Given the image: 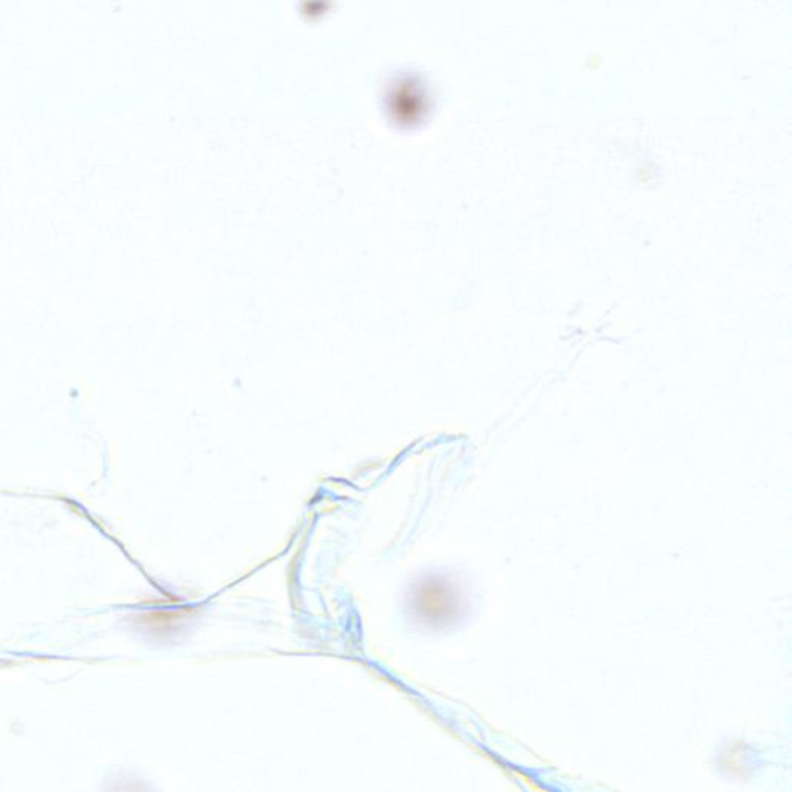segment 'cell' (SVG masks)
Here are the masks:
<instances>
[{
  "label": "cell",
  "instance_id": "cell-1",
  "mask_svg": "<svg viewBox=\"0 0 792 792\" xmlns=\"http://www.w3.org/2000/svg\"><path fill=\"white\" fill-rule=\"evenodd\" d=\"M410 608L418 621L429 627H444L460 618L463 599L460 591L448 579L432 576L418 582L410 593Z\"/></svg>",
  "mask_w": 792,
  "mask_h": 792
}]
</instances>
